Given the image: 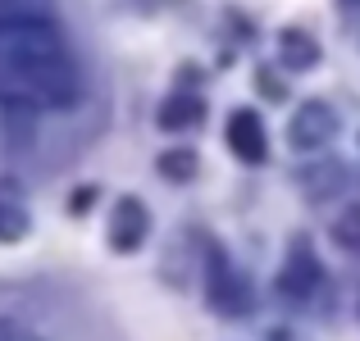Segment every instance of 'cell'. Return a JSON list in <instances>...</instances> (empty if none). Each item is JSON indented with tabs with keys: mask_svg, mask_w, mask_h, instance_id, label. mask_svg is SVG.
<instances>
[{
	"mask_svg": "<svg viewBox=\"0 0 360 341\" xmlns=\"http://www.w3.org/2000/svg\"><path fill=\"white\" fill-rule=\"evenodd\" d=\"M78 96L82 64L55 23V0H0V109L32 119Z\"/></svg>",
	"mask_w": 360,
	"mask_h": 341,
	"instance_id": "6da1fadb",
	"label": "cell"
},
{
	"mask_svg": "<svg viewBox=\"0 0 360 341\" xmlns=\"http://www.w3.org/2000/svg\"><path fill=\"white\" fill-rule=\"evenodd\" d=\"M205 300H210V309L224 314V319L251 314V282L233 269V260L214 241H210V250H205Z\"/></svg>",
	"mask_w": 360,
	"mask_h": 341,
	"instance_id": "7a4b0ae2",
	"label": "cell"
},
{
	"mask_svg": "<svg viewBox=\"0 0 360 341\" xmlns=\"http://www.w3.org/2000/svg\"><path fill=\"white\" fill-rule=\"evenodd\" d=\"M319 282H324V269H319V260L310 255V246L292 241V255H288V264H283V273H278V296L310 300L319 291Z\"/></svg>",
	"mask_w": 360,
	"mask_h": 341,
	"instance_id": "3957f363",
	"label": "cell"
},
{
	"mask_svg": "<svg viewBox=\"0 0 360 341\" xmlns=\"http://www.w3.org/2000/svg\"><path fill=\"white\" fill-rule=\"evenodd\" d=\"M333 132H338V114L328 105H319V100H306V105L297 109V119L288 123V141L297 150H319Z\"/></svg>",
	"mask_w": 360,
	"mask_h": 341,
	"instance_id": "277c9868",
	"label": "cell"
},
{
	"mask_svg": "<svg viewBox=\"0 0 360 341\" xmlns=\"http://www.w3.org/2000/svg\"><path fill=\"white\" fill-rule=\"evenodd\" d=\"M146 227H150L146 205H141L137 196H123L115 205V214H110V246H115L119 255H132L141 241H146Z\"/></svg>",
	"mask_w": 360,
	"mask_h": 341,
	"instance_id": "5b68a950",
	"label": "cell"
},
{
	"mask_svg": "<svg viewBox=\"0 0 360 341\" xmlns=\"http://www.w3.org/2000/svg\"><path fill=\"white\" fill-rule=\"evenodd\" d=\"M229 146L233 155L246 159V164H264V155H269V141H264V123L255 109H233L229 119Z\"/></svg>",
	"mask_w": 360,
	"mask_h": 341,
	"instance_id": "8992f818",
	"label": "cell"
},
{
	"mask_svg": "<svg viewBox=\"0 0 360 341\" xmlns=\"http://www.w3.org/2000/svg\"><path fill=\"white\" fill-rule=\"evenodd\" d=\"M201 119H205V105H201V96H187V91H178V96H169L165 105H160V128H165V132L196 128Z\"/></svg>",
	"mask_w": 360,
	"mask_h": 341,
	"instance_id": "52a82bcc",
	"label": "cell"
},
{
	"mask_svg": "<svg viewBox=\"0 0 360 341\" xmlns=\"http://www.w3.org/2000/svg\"><path fill=\"white\" fill-rule=\"evenodd\" d=\"M278 55L288 69H310V64L319 60V41L310 32H301V27H288V32L278 36Z\"/></svg>",
	"mask_w": 360,
	"mask_h": 341,
	"instance_id": "ba28073f",
	"label": "cell"
},
{
	"mask_svg": "<svg viewBox=\"0 0 360 341\" xmlns=\"http://www.w3.org/2000/svg\"><path fill=\"white\" fill-rule=\"evenodd\" d=\"M27 232V210L14 182H0V241H18Z\"/></svg>",
	"mask_w": 360,
	"mask_h": 341,
	"instance_id": "9c48e42d",
	"label": "cell"
},
{
	"mask_svg": "<svg viewBox=\"0 0 360 341\" xmlns=\"http://www.w3.org/2000/svg\"><path fill=\"white\" fill-rule=\"evenodd\" d=\"M196 168H201V159H196V150H187V146L160 155V178H169V182H192Z\"/></svg>",
	"mask_w": 360,
	"mask_h": 341,
	"instance_id": "30bf717a",
	"label": "cell"
},
{
	"mask_svg": "<svg viewBox=\"0 0 360 341\" xmlns=\"http://www.w3.org/2000/svg\"><path fill=\"white\" fill-rule=\"evenodd\" d=\"M333 241L342 246V250L360 255V201L352 205V210H342V214H338V223H333Z\"/></svg>",
	"mask_w": 360,
	"mask_h": 341,
	"instance_id": "8fae6325",
	"label": "cell"
},
{
	"mask_svg": "<svg viewBox=\"0 0 360 341\" xmlns=\"http://www.w3.org/2000/svg\"><path fill=\"white\" fill-rule=\"evenodd\" d=\"M0 341H37V333L27 323H18V319L0 314Z\"/></svg>",
	"mask_w": 360,
	"mask_h": 341,
	"instance_id": "7c38bea8",
	"label": "cell"
},
{
	"mask_svg": "<svg viewBox=\"0 0 360 341\" xmlns=\"http://www.w3.org/2000/svg\"><path fill=\"white\" fill-rule=\"evenodd\" d=\"M260 91H264V96H269V100H283V96H288V87H278V82H274V73H269V69L260 73Z\"/></svg>",
	"mask_w": 360,
	"mask_h": 341,
	"instance_id": "4fadbf2b",
	"label": "cell"
},
{
	"mask_svg": "<svg viewBox=\"0 0 360 341\" xmlns=\"http://www.w3.org/2000/svg\"><path fill=\"white\" fill-rule=\"evenodd\" d=\"M91 196H96V192H91V187H82V192L73 196V210H87V201H91Z\"/></svg>",
	"mask_w": 360,
	"mask_h": 341,
	"instance_id": "5bb4252c",
	"label": "cell"
},
{
	"mask_svg": "<svg viewBox=\"0 0 360 341\" xmlns=\"http://www.w3.org/2000/svg\"><path fill=\"white\" fill-rule=\"evenodd\" d=\"M269 341H288V337H283V333H274V337H269Z\"/></svg>",
	"mask_w": 360,
	"mask_h": 341,
	"instance_id": "9a60e30c",
	"label": "cell"
},
{
	"mask_svg": "<svg viewBox=\"0 0 360 341\" xmlns=\"http://www.w3.org/2000/svg\"><path fill=\"white\" fill-rule=\"evenodd\" d=\"M342 5H360V0H342Z\"/></svg>",
	"mask_w": 360,
	"mask_h": 341,
	"instance_id": "2e32d148",
	"label": "cell"
}]
</instances>
